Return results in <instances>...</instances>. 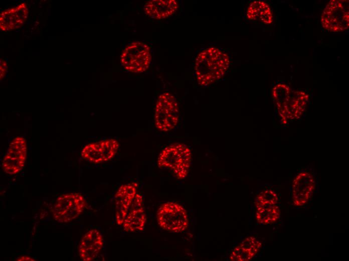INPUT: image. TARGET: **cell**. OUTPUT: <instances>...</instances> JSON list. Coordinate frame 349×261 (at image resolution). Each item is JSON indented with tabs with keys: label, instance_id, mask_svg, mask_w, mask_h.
<instances>
[{
	"label": "cell",
	"instance_id": "6da1fadb",
	"mask_svg": "<svg viewBox=\"0 0 349 261\" xmlns=\"http://www.w3.org/2000/svg\"><path fill=\"white\" fill-rule=\"evenodd\" d=\"M228 50L216 45L206 46L198 50L194 61V75L201 87H207L224 77L231 66Z\"/></svg>",
	"mask_w": 349,
	"mask_h": 261
},
{
	"label": "cell",
	"instance_id": "7a4b0ae2",
	"mask_svg": "<svg viewBox=\"0 0 349 261\" xmlns=\"http://www.w3.org/2000/svg\"><path fill=\"white\" fill-rule=\"evenodd\" d=\"M191 162L190 149L185 144L175 143L164 148L157 158V165L171 170L179 179L189 174Z\"/></svg>",
	"mask_w": 349,
	"mask_h": 261
},
{
	"label": "cell",
	"instance_id": "3957f363",
	"mask_svg": "<svg viewBox=\"0 0 349 261\" xmlns=\"http://www.w3.org/2000/svg\"><path fill=\"white\" fill-rule=\"evenodd\" d=\"M179 119L178 101L169 92L160 94L157 99L154 110V123L156 127L163 132L173 129Z\"/></svg>",
	"mask_w": 349,
	"mask_h": 261
},
{
	"label": "cell",
	"instance_id": "277c9868",
	"mask_svg": "<svg viewBox=\"0 0 349 261\" xmlns=\"http://www.w3.org/2000/svg\"><path fill=\"white\" fill-rule=\"evenodd\" d=\"M86 206L87 202L81 194L66 193L57 197L52 212L56 221L68 223L79 216Z\"/></svg>",
	"mask_w": 349,
	"mask_h": 261
},
{
	"label": "cell",
	"instance_id": "5b68a950",
	"mask_svg": "<svg viewBox=\"0 0 349 261\" xmlns=\"http://www.w3.org/2000/svg\"><path fill=\"white\" fill-rule=\"evenodd\" d=\"M156 219L161 228L171 232H183L189 224L186 210L181 205L173 202H166L159 207Z\"/></svg>",
	"mask_w": 349,
	"mask_h": 261
},
{
	"label": "cell",
	"instance_id": "8992f818",
	"mask_svg": "<svg viewBox=\"0 0 349 261\" xmlns=\"http://www.w3.org/2000/svg\"><path fill=\"white\" fill-rule=\"evenodd\" d=\"M151 60L150 48L141 42H134L123 49L120 62L125 70L134 73L146 71Z\"/></svg>",
	"mask_w": 349,
	"mask_h": 261
},
{
	"label": "cell",
	"instance_id": "52a82bcc",
	"mask_svg": "<svg viewBox=\"0 0 349 261\" xmlns=\"http://www.w3.org/2000/svg\"><path fill=\"white\" fill-rule=\"evenodd\" d=\"M348 1H330L324 8L320 18L321 26L331 32H341L349 27Z\"/></svg>",
	"mask_w": 349,
	"mask_h": 261
},
{
	"label": "cell",
	"instance_id": "ba28073f",
	"mask_svg": "<svg viewBox=\"0 0 349 261\" xmlns=\"http://www.w3.org/2000/svg\"><path fill=\"white\" fill-rule=\"evenodd\" d=\"M27 147L24 137H17L10 143L2 162V168L7 174L13 175L24 168L26 160Z\"/></svg>",
	"mask_w": 349,
	"mask_h": 261
},
{
	"label": "cell",
	"instance_id": "9c48e42d",
	"mask_svg": "<svg viewBox=\"0 0 349 261\" xmlns=\"http://www.w3.org/2000/svg\"><path fill=\"white\" fill-rule=\"evenodd\" d=\"M119 148V144L116 140L108 139L86 145L82 149L81 156L90 162L99 164L112 159Z\"/></svg>",
	"mask_w": 349,
	"mask_h": 261
},
{
	"label": "cell",
	"instance_id": "30bf717a",
	"mask_svg": "<svg viewBox=\"0 0 349 261\" xmlns=\"http://www.w3.org/2000/svg\"><path fill=\"white\" fill-rule=\"evenodd\" d=\"M315 187L314 177L309 173L302 172L294 178L292 185V199L295 206L306 205L310 200Z\"/></svg>",
	"mask_w": 349,
	"mask_h": 261
},
{
	"label": "cell",
	"instance_id": "8fae6325",
	"mask_svg": "<svg viewBox=\"0 0 349 261\" xmlns=\"http://www.w3.org/2000/svg\"><path fill=\"white\" fill-rule=\"evenodd\" d=\"M137 184L135 183L122 185L115 196V221L122 225L137 193Z\"/></svg>",
	"mask_w": 349,
	"mask_h": 261
},
{
	"label": "cell",
	"instance_id": "7c38bea8",
	"mask_svg": "<svg viewBox=\"0 0 349 261\" xmlns=\"http://www.w3.org/2000/svg\"><path fill=\"white\" fill-rule=\"evenodd\" d=\"M143 203V196L137 193L122 225L126 232L144 230L146 217Z\"/></svg>",
	"mask_w": 349,
	"mask_h": 261
},
{
	"label": "cell",
	"instance_id": "4fadbf2b",
	"mask_svg": "<svg viewBox=\"0 0 349 261\" xmlns=\"http://www.w3.org/2000/svg\"><path fill=\"white\" fill-rule=\"evenodd\" d=\"M103 238L96 229L88 231L82 238L78 247L79 255L82 260L92 261L97 258L103 246Z\"/></svg>",
	"mask_w": 349,
	"mask_h": 261
},
{
	"label": "cell",
	"instance_id": "5bb4252c",
	"mask_svg": "<svg viewBox=\"0 0 349 261\" xmlns=\"http://www.w3.org/2000/svg\"><path fill=\"white\" fill-rule=\"evenodd\" d=\"M309 99V95L303 91L291 90L282 112L279 114L283 123L288 120L299 118L303 113Z\"/></svg>",
	"mask_w": 349,
	"mask_h": 261
},
{
	"label": "cell",
	"instance_id": "9a60e30c",
	"mask_svg": "<svg viewBox=\"0 0 349 261\" xmlns=\"http://www.w3.org/2000/svg\"><path fill=\"white\" fill-rule=\"evenodd\" d=\"M179 8L175 0H152L143 6L145 14L152 19L159 20L174 15Z\"/></svg>",
	"mask_w": 349,
	"mask_h": 261
},
{
	"label": "cell",
	"instance_id": "2e32d148",
	"mask_svg": "<svg viewBox=\"0 0 349 261\" xmlns=\"http://www.w3.org/2000/svg\"><path fill=\"white\" fill-rule=\"evenodd\" d=\"M245 18L250 22L265 25H270L273 22V14L270 6L266 2L254 1L247 6Z\"/></svg>",
	"mask_w": 349,
	"mask_h": 261
},
{
	"label": "cell",
	"instance_id": "e0dca14e",
	"mask_svg": "<svg viewBox=\"0 0 349 261\" xmlns=\"http://www.w3.org/2000/svg\"><path fill=\"white\" fill-rule=\"evenodd\" d=\"M261 246L262 243L256 237H246L233 249L230 255V260H250L257 254Z\"/></svg>",
	"mask_w": 349,
	"mask_h": 261
},
{
	"label": "cell",
	"instance_id": "ac0fdd59",
	"mask_svg": "<svg viewBox=\"0 0 349 261\" xmlns=\"http://www.w3.org/2000/svg\"><path fill=\"white\" fill-rule=\"evenodd\" d=\"M256 218L261 224H271L276 222L281 214L280 209L275 205H265L256 207Z\"/></svg>",
	"mask_w": 349,
	"mask_h": 261
},
{
	"label": "cell",
	"instance_id": "d6986e66",
	"mask_svg": "<svg viewBox=\"0 0 349 261\" xmlns=\"http://www.w3.org/2000/svg\"><path fill=\"white\" fill-rule=\"evenodd\" d=\"M291 91L287 85L281 83L275 85L272 88V95L279 114L282 112Z\"/></svg>",
	"mask_w": 349,
	"mask_h": 261
},
{
	"label": "cell",
	"instance_id": "ffe728a7",
	"mask_svg": "<svg viewBox=\"0 0 349 261\" xmlns=\"http://www.w3.org/2000/svg\"><path fill=\"white\" fill-rule=\"evenodd\" d=\"M277 194L272 190H265L257 195L255 200L256 207L265 205H275L278 201Z\"/></svg>",
	"mask_w": 349,
	"mask_h": 261
},
{
	"label": "cell",
	"instance_id": "44dd1931",
	"mask_svg": "<svg viewBox=\"0 0 349 261\" xmlns=\"http://www.w3.org/2000/svg\"><path fill=\"white\" fill-rule=\"evenodd\" d=\"M16 260L17 261H34L36 260V259L32 257H30L29 256H26V255H24V256H21L19 257H18L16 258Z\"/></svg>",
	"mask_w": 349,
	"mask_h": 261
}]
</instances>
